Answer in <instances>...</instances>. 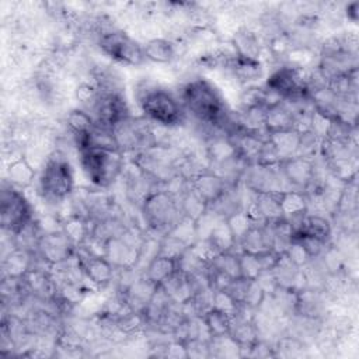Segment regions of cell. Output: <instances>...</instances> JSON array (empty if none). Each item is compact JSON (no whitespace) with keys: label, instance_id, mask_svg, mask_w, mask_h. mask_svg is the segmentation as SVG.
<instances>
[{"label":"cell","instance_id":"obj_1","mask_svg":"<svg viewBox=\"0 0 359 359\" xmlns=\"http://www.w3.org/2000/svg\"><path fill=\"white\" fill-rule=\"evenodd\" d=\"M178 98L187 112L199 125L219 126L230 114L219 88L205 77H194L184 83Z\"/></svg>","mask_w":359,"mask_h":359},{"label":"cell","instance_id":"obj_2","mask_svg":"<svg viewBox=\"0 0 359 359\" xmlns=\"http://www.w3.org/2000/svg\"><path fill=\"white\" fill-rule=\"evenodd\" d=\"M135 102L142 116L163 128H177L188 116L178 95L151 80H142L136 84Z\"/></svg>","mask_w":359,"mask_h":359},{"label":"cell","instance_id":"obj_3","mask_svg":"<svg viewBox=\"0 0 359 359\" xmlns=\"http://www.w3.org/2000/svg\"><path fill=\"white\" fill-rule=\"evenodd\" d=\"M36 194L48 206H59L70 199L76 189L73 167L62 151L50 153L36 177Z\"/></svg>","mask_w":359,"mask_h":359},{"label":"cell","instance_id":"obj_4","mask_svg":"<svg viewBox=\"0 0 359 359\" xmlns=\"http://www.w3.org/2000/svg\"><path fill=\"white\" fill-rule=\"evenodd\" d=\"M79 164L86 180L98 189L111 188L125 170V154L108 149H86L79 151Z\"/></svg>","mask_w":359,"mask_h":359},{"label":"cell","instance_id":"obj_5","mask_svg":"<svg viewBox=\"0 0 359 359\" xmlns=\"http://www.w3.org/2000/svg\"><path fill=\"white\" fill-rule=\"evenodd\" d=\"M140 216L146 224V231L153 236L168 234L184 217L178 201L163 187L153 191L139 205Z\"/></svg>","mask_w":359,"mask_h":359},{"label":"cell","instance_id":"obj_6","mask_svg":"<svg viewBox=\"0 0 359 359\" xmlns=\"http://www.w3.org/2000/svg\"><path fill=\"white\" fill-rule=\"evenodd\" d=\"M157 128L142 115H130L112 128V135L121 153L133 154L158 144Z\"/></svg>","mask_w":359,"mask_h":359},{"label":"cell","instance_id":"obj_7","mask_svg":"<svg viewBox=\"0 0 359 359\" xmlns=\"http://www.w3.org/2000/svg\"><path fill=\"white\" fill-rule=\"evenodd\" d=\"M97 46L108 59L122 66L139 67L147 62L143 43L116 27L102 32L97 38Z\"/></svg>","mask_w":359,"mask_h":359},{"label":"cell","instance_id":"obj_8","mask_svg":"<svg viewBox=\"0 0 359 359\" xmlns=\"http://www.w3.org/2000/svg\"><path fill=\"white\" fill-rule=\"evenodd\" d=\"M34 219V208L24 191L3 180L0 192V224L3 231L14 236Z\"/></svg>","mask_w":359,"mask_h":359},{"label":"cell","instance_id":"obj_9","mask_svg":"<svg viewBox=\"0 0 359 359\" xmlns=\"http://www.w3.org/2000/svg\"><path fill=\"white\" fill-rule=\"evenodd\" d=\"M77 247L69 240L62 229L43 231L38 240L35 255L49 268L74 257Z\"/></svg>","mask_w":359,"mask_h":359},{"label":"cell","instance_id":"obj_10","mask_svg":"<svg viewBox=\"0 0 359 359\" xmlns=\"http://www.w3.org/2000/svg\"><path fill=\"white\" fill-rule=\"evenodd\" d=\"M88 112L97 125L108 129H112L118 122L132 115L123 93H100Z\"/></svg>","mask_w":359,"mask_h":359},{"label":"cell","instance_id":"obj_11","mask_svg":"<svg viewBox=\"0 0 359 359\" xmlns=\"http://www.w3.org/2000/svg\"><path fill=\"white\" fill-rule=\"evenodd\" d=\"M76 257L86 280L91 286L97 289H104L116 279L118 269L104 255L91 254L83 247H77Z\"/></svg>","mask_w":359,"mask_h":359},{"label":"cell","instance_id":"obj_12","mask_svg":"<svg viewBox=\"0 0 359 359\" xmlns=\"http://www.w3.org/2000/svg\"><path fill=\"white\" fill-rule=\"evenodd\" d=\"M279 170L290 189L306 192L318 178L316 160L292 156L279 163Z\"/></svg>","mask_w":359,"mask_h":359},{"label":"cell","instance_id":"obj_13","mask_svg":"<svg viewBox=\"0 0 359 359\" xmlns=\"http://www.w3.org/2000/svg\"><path fill=\"white\" fill-rule=\"evenodd\" d=\"M189 185L209 206L213 205L230 187L224 178L209 168L192 177L189 180Z\"/></svg>","mask_w":359,"mask_h":359},{"label":"cell","instance_id":"obj_14","mask_svg":"<svg viewBox=\"0 0 359 359\" xmlns=\"http://www.w3.org/2000/svg\"><path fill=\"white\" fill-rule=\"evenodd\" d=\"M226 69L243 87L258 84L259 79L264 77V72H265V67L261 59H247L236 55L230 57Z\"/></svg>","mask_w":359,"mask_h":359},{"label":"cell","instance_id":"obj_15","mask_svg":"<svg viewBox=\"0 0 359 359\" xmlns=\"http://www.w3.org/2000/svg\"><path fill=\"white\" fill-rule=\"evenodd\" d=\"M36 177L38 175L35 168L31 165L29 160L22 153L10 160L6 167L4 180L21 191H25L29 187H32L36 181Z\"/></svg>","mask_w":359,"mask_h":359},{"label":"cell","instance_id":"obj_16","mask_svg":"<svg viewBox=\"0 0 359 359\" xmlns=\"http://www.w3.org/2000/svg\"><path fill=\"white\" fill-rule=\"evenodd\" d=\"M230 46L236 56L247 59H259L264 50V45L259 41L257 32L247 27H241L231 35Z\"/></svg>","mask_w":359,"mask_h":359},{"label":"cell","instance_id":"obj_17","mask_svg":"<svg viewBox=\"0 0 359 359\" xmlns=\"http://www.w3.org/2000/svg\"><path fill=\"white\" fill-rule=\"evenodd\" d=\"M35 258L34 251L18 247L11 248L1 261L3 276L22 278L35 265Z\"/></svg>","mask_w":359,"mask_h":359},{"label":"cell","instance_id":"obj_18","mask_svg":"<svg viewBox=\"0 0 359 359\" xmlns=\"http://www.w3.org/2000/svg\"><path fill=\"white\" fill-rule=\"evenodd\" d=\"M143 50L146 60L157 65H168L178 56L177 43L172 39L164 36H154L147 39L143 43Z\"/></svg>","mask_w":359,"mask_h":359},{"label":"cell","instance_id":"obj_19","mask_svg":"<svg viewBox=\"0 0 359 359\" xmlns=\"http://www.w3.org/2000/svg\"><path fill=\"white\" fill-rule=\"evenodd\" d=\"M332 234V223L328 217L321 213H307L300 224V227L293 233L292 240H297L302 236H311L323 241L330 243Z\"/></svg>","mask_w":359,"mask_h":359},{"label":"cell","instance_id":"obj_20","mask_svg":"<svg viewBox=\"0 0 359 359\" xmlns=\"http://www.w3.org/2000/svg\"><path fill=\"white\" fill-rule=\"evenodd\" d=\"M273 238L269 227L262 223V224H254L245 236L240 240L238 243V251L250 252V254H261L264 251L272 250Z\"/></svg>","mask_w":359,"mask_h":359},{"label":"cell","instance_id":"obj_21","mask_svg":"<svg viewBox=\"0 0 359 359\" xmlns=\"http://www.w3.org/2000/svg\"><path fill=\"white\" fill-rule=\"evenodd\" d=\"M264 128L269 135L276 132L293 130L292 109L283 101L266 107L264 114Z\"/></svg>","mask_w":359,"mask_h":359},{"label":"cell","instance_id":"obj_22","mask_svg":"<svg viewBox=\"0 0 359 359\" xmlns=\"http://www.w3.org/2000/svg\"><path fill=\"white\" fill-rule=\"evenodd\" d=\"M91 227L93 222L90 219L76 213H69L60 220L62 231L76 247H81L90 238Z\"/></svg>","mask_w":359,"mask_h":359},{"label":"cell","instance_id":"obj_23","mask_svg":"<svg viewBox=\"0 0 359 359\" xmlns=\"http://www.w3.org/2000/svg\"><path fill=\"white\" fill-rule=\"evenodd\" d=\"M177 271H178L177 259L163 257V255H156L147 262V265L143 268L142 273L156 286H161Z\"/></svg>","mask_w":359,"mask_h":359},{"label":"cell","instance_id":"obj_24","mask_svg":"<svg viewBox=\"0 0 359 359\" xmlns=\"http://www.w3.org/2000/svg\"><path fill=\"white\" fill-rule=\"evenodd\" d=\"M240 345V356L241 351L251 346L258 338V330L254 323V317H244V316H234L229 332Z\"/></svg>","mask_w":359,"mask_h":359},{"label":"cell","instance_id":"obj_25","mask_svg":"<svg viewBox=\"0 0 359 359\" xmlns=\"http://www.w3.org/2000/svg\"><path fill=\"white\" fill-rule=\"evenodd\" d=\"M205 238L212 244V247L217 254L238 251L237 243L224 219L216 220Z\"/></svg>","mask_w":359,"mask_h":359},{"label":"cell","instance_id":"obj_26","mask_svg":"<svg viewBox=\"0 0 359 359\" xmlns=\"http://www.w3.org/2000/svg\"><path fill=\"white\" fill-rule=\"evenodd\" d=\"M178 205H180V210H181L182 216L195 223L199 219H202L206 215V212L209 210V205L191 188V185L178 198Z\"/></svg>","mask_w":359,"mask_h":359},{"label":"cell","instance_id":"obj_27","mask_svg":"<svg viewBox=\"0 0 359 359\" xmlns=\"http://www.w3.org/2000/svg\"><path fill=\"white\" fill-rule=\"evenodd\" d=\"M65 123L72 135L88 133L95 126V121H94L93 115L81 107H76V108H72L70 111H67Z\"/></svg>","mask_w":359,"mask_h":359},{"label":"cell","instance_id":"obj_28","mask_svg":"<svg viewBox=\"0 0 359 359\" xmlns=\"http://www.w3.org/2000/svg\"><path fill=\"white\" fill-rule=\"evenodd\" d=\"M202 320H203L210 337H217V335H224V334L230 332L233 317L224 311L210 307L202 314Z\"/></svg>","mask_w":359,"mask_h":359},{"label":"cell","instance_id":"obj_29","mask_svg":"<svg viewBox=\"0 0 359 359\" xmlns=\"http://www.w3.org/2000/svg\"><path fill=\"white\" fill-rule=\"evenodd\" d=\"M209 352L210 358H241L240 345L230 334L210 337Z\"/></svg>","mask_w":359,"mask_h":359},{"label":"cell","instance_id":"obj_30","mask_svg":"<svg viewBox=\"0 0 359 359\" xmlns=\"http://www.w3.org/2000/svg\"><path fill=\"white\" fill-rule=\"evenodd\" d=\"M269 140L275 144L276 150L279 151L282 160L296 156L297 143H299V133L294 130H285L276 132L269 135Z\"/></svg>","mask_w":359,"mask_h":359},{"label":"cell","instance_id":"obj_31","mask_svg":"<svg viewBox=\"0 0 359 359\" xmlns=\"http://www.w3.org/2000/svg\"><path fill=\"white\" fill-rule=\"evenodd\" d=\"M238 108L248 109L257 107H268L266 104V91L264 84H251L243 87L238 97Z\"/></svg>","mask_w":359,"mask_h":359},{"label":"cell","instance_id":"obj_32","mask_svg":"<svg viewBox=\"0 0 359 359\" xmlns=\"http://www.w3.org/2000/svg\"><path fill=\"white\" fill-rule=\"evenodd\" d=\"M224 220L237 243V247H238L240 240L245 236V233L255 224L245 209H238V210L233 212Z\"/></svg>","mask_w":359,"mask_h":359},{"label":"cell","instance_id":"obj_33","mask_svg":"<svg viewBox=\"0 0 359 359\" xmlns=\"http://www.w3.org/2000/svg\"><path fill=\"white\" fill-rule=\"evenodd\" d=\"M188 247L189 245L185 241H182L180 237L168 233V234H164V236L160 237L157 255L178 259L187 251Z\"/></svg>","mask_w":359,"mask_h":359},{"label":"cell","instance_id":"obj_34","mask_svg":"<svg viewBox=\"0 0 359 359\" xmlns=\"http://www.w3.org/2000/svg\"><path fill=\"white\" fill-rule=\"evenodd\" d=\"M320 143L321 137L314 135L311 130L299 133V143H297V150L296 156L304 157V158H317L320 153Z\"/></svg>","mask_w":359,"mask_h":359},{"label":"cell","instance_id":"obj_35","mask_svg":"<svg viewBox=\"0 0 359 359\" xmlns=\"http://www.w3.org/2000/svg\"><path fill=\"white\" fill-rule=\"evenodd\" d=\"M98 95H100V91L91 80L80 81L74 88V97H76L77 102L81 105V108H84L87 111H90V108L95 104Z\"/></svg>","mask_w":359,"mask_h":359},{"label":"cell","instance_id":"obj_36","mask_svg":"<svg viewBox=\"0 0 359 359\" xmlns=\"http://www.w3.org/2000/svg\"><path fill=\"white\" fill-rule=\"evenodd\" d=\"M212 307L234 317L240 311L241 304L227 290H212Z\"/></svg>","mask_w":359,"mask_h":359},{"label":"cell","instance_id":"obj_37","mask_svg":"<svg viewBox=\"0 0 359 359\" xmlns=\"http://www.w3.org/2000/svg\"><path fill=\"white\" fill-rule=\"evenodd\" d=\"M238 266H240V276L245 279H257L262 269L255 254L238 251Z\"/></svg>","mask_w":359,"mask_h":359},{"label":"cell","instance_id":"obj_38","mask_svg":"<svg viewBox=\"0 0 359 359\" xmlns=\"http://www.w3.org/2000/svg\"><path fill=\"white\" fill-rule=\"evenodd\" d=\"M280 161H282V157H280L279 151L276 150L275 144L269 139L264 140L257 153L254 164H258L262 167H276V165H279Z\"/></svg>","mask_w":359,"mask_h":359},{"label":"cell","instance_id":"obj_39","mask_svg":"<svg viewBox=\"0 0 359 359\" xmlns=\"http://www.w3.org/2000/svg\"><path fill=\"white\" fill-rule=\"evenodd\" d=\"M285 255L293 265H296L299 268L306 266L311 261L309 252L306 251V248L303 247V244L299 240H292L287 250L285 251Z\"/></svg>","mask_w":359,"mask_h":359},{"label":"cell","instance_id":"obj_40","mask_svg":"<svg viewBox=\"0 0 359 359\" xmlns=\"http://www.w3.org/2000/svg\"><path fill=\"white\" fill-rule=\"evenodd\" d=\"M185 342V349H187V359H202V358H210L209 352V339H199V338H192L187 339Z\"/></svg>","mask_w":359,"mask_h":359},{"label":"cell","instance_id":"obj_41","mask_svg":"<svg viewBox=\"0 0 359 359\" xmlns=\"http://www.w3.org/2000/svg\"><path fill=\"white\" fill-rule=\"evenodd\" d=\"M303 247L306 248V251L309 252L310 258L314 259V258H320L323 257L324 251L327 250L328 247V243L327 241H323L320 238H316V237H311V236H302L300 238H297Z\"/></svg>","mask_w":359,"mask_h":359},{"label":"cell","instance_id":"obj_42","mask_svg":"<svg viewBox=\"0 0 359 359\" xmlns=\"http://www.w3.org/2000/svg\"><path fill=\"white\" fill-rule=\"evenodd\" d=\"M163 356L172 358V359H187L185 342L170 337V339L165 341V344H164Z\"/></svg>","mask_w":359,"mask_h":359},{"label":"cell","instance_id":"obj_43","mask_svg":"<svg viewBox=\"0 0 359 359\" xmlns=\"http://www.w3.org/2000/svg\"><path fill=\"white\" fill-rule=\"evenodd\" d=\"M283 254L275 251V250H268V251H264L261 254H257L258 257V261H259V265H261V269L262 272L264 271H273V268L278 265V262L280 261Z\"/></svg>","mask_w":359,"mask_h":359},{"label":"cell","instance_id":"obj_44","mask_svg":"<svg viewBox=\"0 0 359 359\" xmlns=\"http://www.w3.org/2000/svg\"><path fill=\"white\" fill-rule=\"evenodd\" d=\"M344 14H345L346 20H349L352 22H358V20H359V1L348 3L344 8Z\"/></svg>","mask_w":359,"mask_h":359}]
</instances>
